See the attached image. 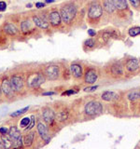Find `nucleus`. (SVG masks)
Wrapping results in <instances>:
<instances>
[{"mask_svg": "<svg viewBox=\"0 0 140 149\" xmlns=\"http://www.w3.org/2000/svg\"><path fill=\"white\" fill-rule=\"evenodd\" d=\"M31 7H32V5H31V4H27V5H26V8H30Z\"/></svg>", "mask_w": 140, "mask_h": 149, "instance_id": "obj_43", "label": "nucleus"}, {"mask_svg": "<svg viewBox=\"0 0 140 149\" xmlns=\"http://www.w3.org/2000/svg\"><path fill=\"white\" fill-rule=\"evenodd\" d=\"M44 74H45L46 78H48L49 80H56V79L59 77L60 68L57 64L51 63L45 68Z\"/></svg>", "mask_w": 140, "mask_h": 149, "instance_id": "obj_7", "label": "nucleus"}, {"mask_svg": "<svg viewBox=\"0 0 140 149\" xmlns=\"http://www.w3.org/2000/svg\"><path fill=\"white\" fill-rule=\"evenodd\" d=\"M84 111L88 116H97L102 113L103 105L97 101H91L86 104Z\"/></svg>", "mask_w": 140, "mask_h": 149, "instance_id": "obj_5", "label": "nucleus"}, {"mask_svg": "<svg viewBox=\"0 0 140 149\" xmlns=\"http://www.w3.org/2000/svg\"><path fill=\"white\" fill-rule=\"evenodd\" d=\"M3 96H4V93H3V91H2L1 85H0V102H3Z\"/></svg>", "mask_w": 140, "mask_h": 149, "instance_id": "obj_39", "label": "nucleus"}, {"mask_svg": "<svg viewBox=\"0 0 140 149\" xmlns=\"http://www.w3.org/2000/svg\"><path fill=\"white\" fill-rule=\"evenodd\" d=\"M29 110V106H26L24 107V108H22V109H20V110H18L16 112H13V113L10 114V116L11 118H17V116H20L22 114H24L26 111Z\"/></svg>", "mask_w": 140, "mask_h": 149, "instance_id": "obj_28", "label": "nucleus"}, {"mask_svg": "<svg viewBox=\"0 0 140 149\" xmlns=\"http://www.w3.org/2000/svg\"><path fill=\"white\" fill-rule=\"evenodd\" d=\"M9 80H10L12 88L15 91L16 95H21L24 91V87H25L24 74H22L19 72L13 73L9 76Z\"/></svg>", "mask_w": 140, "mask_h": 149, "instance_id": "obj_2", "label": "nucleus"}, {"mask_svg": "<svg viewBox=\"0 0 140 149\" xmlns=\"http://www.w3.org/2000/svg\"><path fill=\"white\" fill-rule=\"evenodd\" d=\"M32 21L34 22L35 25L41 28V29H48L49 26H50L48 21L44 20V19L41 18L39 15H36V14H35V15H33L32 16Z\"/></svg>", "mask_w": 140, "mask_h": 149, "instance_id": "obj_13", "label": "nucleus"}, {"mask_svg": "<svg viewBox=\"0 0 140 149\" xmlns=\"http://www.w3.org/2000/svg\"><path fill=\"white\" fill-rule=\"evenodd\" d=\"M114 2L116 9H119V10H124L128 8L127 0H114Z\"/></svg>", "mask_w": 140, "mask_h": 149, "instance_id": "obj_24", "label": "nucleus"}, {"mask_svg": "<svg viewBox=\"0 0 140 149\" xmlns=\"http://www.w3.org/2000/svg\"><path fill=\"white\" fill-rule=\"evenodd\" d=\"M131 2V4L133 5V7L134 8H138L140 5V0H129Z\"/></svg>", "mask_w": 140, "mask_h": 149, "instance_id": "obj_33", "label": "nucleus"}, {"mask_svg": "<svg viewBox=\"0 0 140 149\" xmlns=\"http://www.w3.org/2000/svg\"><path fill=\"white\" fill-rule=\"evenodd\" d=\"M88 35L90 36H95L96 35V32L93 30V29H90V30H88Z\"/></svg>", "mask_w": 140, "mask_h": 149, "instance_id": "obj_38", "label": "nucleus"}, {"mask_svg": "<svg viewBox=\"0 0 140 149\" xmlns=\"http://www.w3.org/2000/svg\"><path fill=\"white\" fill-rule=\"evenodd\" d=\"M46 80L44 72L40 71H30L25 74V83L27 88L31 90L38 88Z\"/></svg>", "mask_w": 140, "mask_h": 149, "instance_id": "obj_1", "label": "nucleus"}, {"mask_svg": "<svg viewBox=\"0 0 140 149\" xmlns=\"http://www.w3.org/2000/svg\"><path fill=\"white\" fill-rule=\"evenodd\" d=\"M103 13V8L100 4L98 3H92L88 11V17L90 19H98L100 18Z\"/></svg>", "mask_w": 140, "mask_h": 149, "instance_id": "obj_8", "label": "nucleus"}, {"mask_svg": "<svg viewBox=\"0 0 140 149\" xmlns=\"http://www.w3.org/2000/svg\"><path fill=\"white\" fill-rule=\"evenodd\" d=\"M33 23L34 22H32L30 19H24L23 21L21 22V31L23 34H28L31 31L35 30L34 27H33Z\"/></svg>", "mask_w": 140, "mask_h": 149, "instance_id": "obj_14", "label": "nucleus"}, {"mask_svg": "<svg viewBox=\"0 0 140 149\" xmlns=\"http://www.w3.org/2000/svg\"><path fill=\"white\" fill-rule=\"evenodd\" d=\"M76 93V91H73V90H69V91H64V93H63V95H72V94H75Z\"/></svg>", "mask_w": 140, "mask_h": 149, "instance_id": "obj_37", "label": "nucleus"}, {"mask_svg": "<svg viewBox=\"0 0 140 149\" xmlns=\"http://www.w3.org/2000/svg\"><path fill=\"white\" fill-rule=\"evenodd\" d=\"M34 138H35V132H29L23 138V144L25 146H31L33 142H34Z\"/></svg>", "mask_w": 140, "mask_h": 149, "instance_id": "obj_23", "label": "nucleus"}, {"mask_svg": "<svg viewBox=\"0 0 140 149\" xmlns=\"http://www.w3.org/2000/svg\"><path fill=\"white\" fill-rule=\"evenodd\" d=\"M8 130L9 129H7L6 127H1V128H0V134H7V133H8Z\"/></svg>", "mask_w": 140, "mask_h": 149, "instance_id": "obj_35", "label": "nucleus"}, {"mask_svg": "<svg viewBox=\"0 0 140 149\" xmlns=\"http://www.w3.org/2000/svg\"><path fill=\"white\" fill-rule=\"evenodd\" d=\"M44 7H45V3H43V2H36V8H43Z\"/></svg>", "mask_w": 140, "mask_h": 149, "instance_id": "obj_36", "label": "nucleus"}, {"mask_svg": "<svg viewBox=\"0 0 140 149\" xmlns=\"http://www.w3.org/2000/svg\"><path fill=\"white\" fill-rule=\"evenodd\" d=\"M30 121H31V118H22L21 120V122H20V127L21 128H25V127H27V126L29 125Z\"/></svg>", "mask_w": 140, "mask_h": 149, "instance_id": "obj_29", "label": "nucleus"}, {"mask_svg": "<svg viewBox=\"0 0 140 149\" xmlns=\"http://www.w3.org/2000/svg\"><path fill=\"white\" fill-rule=\"evenodd\" d=\"M70 71H71L72 76L75 78H80L82 77V67L78 63H73L70 66Z\"/></svg>", "mask_w": 140, "mask_h": 149, "instance_id": "obj_17", "label": "nucleus"}, {"mask_svg": "<svg viewBox=\"0 0 140 149\" xmlns=\"http://www.w3.org/2000/svg\"><path fill=\"white\" fill-rule=\"evenodd\" d=\"M34 125H35V116H31V121H30V123H29V125L27 126V128H25V130H31L33 127H34Z\"/></svg>", "mask_w": 140, "mask_h": 149, "instance_id": "obj_31", "label": "nucleus"}, {"mask_svg": "<svg viewBox=\"0 0 140 149\" xmlns=\"http://www.w3.org/2000/svg\"><path fill=\"white\" fill-rule=\"evenodd\" d=\"M4 148H5V146H4V143L2 142L1 138H0V149H4Z\"/></svg>", "mask_w": 140, "mask_h": 149, "instance_id": "obj_41", "label": "nucleus"}, {"mask_svg": "<svg viewBox=\"0 0 140 149\" xmlns=\"http://www.w3.org/2000/svg\"><path fill=\"white\" fill-rule=\"evenodd\" d=\"M95 45V41L92 38H89L85 41V46H87L88 48H93Z\"/></svg>", "mask_w": 140, "mask_h": 149, "instance_id": "obj_30", "label": "nucleus"}, {"mask_svg": "<svg viewBox=\"0 0 140 149\" xmlns=\"http://www.w3.org/2000/svg\"><path fill=\"white\" fill-rule=\"evenodd\" d=\"M7 9V3L5 1H0V11L3 12Z\"/></svg>", "mask_w": 140, "mask_h": 149, "instance_id": "obj_32", "label": "nucleus"}, {"mask_svg": "<svg viewBox=\"0 0 140 149\" xmlns=\"http://www.w3.org/2000/svg\"><path fill=\"white\" fill-rule=\"evenodd\" d=\"M125 66H126V69H127L128 71L134 72V71H136V70L139 68V62H138L137 59L131 58V59L127 60Z\"/></svg>", "mask_w": 140, "mask_h": 149, "instance_id": "obj_15", "label": "nucleus"}, {"mask_svg": "<svg viewBox=\"0 0 140 149\" xmlns=\"http://www.w3.org/2000/svg\"><path fill=\"white\" fill-rule=\"evenodd\" d=\"M97 88H98V86H92V87H89V88H86L84 91H88V92H92V91H94Z\"/></svg>", "mask_w": 140, "mask_h": 149, "instance_id": "obj_34", "label": "nucleus"}, {"mask_svg": "<svg viewBox=\"0 0 140 149\" xmlns=\"http://www.w3.org/2000/svg\"><path fill=\"white\" fill-rule=\"evenodd\" d=\"M111 73L115 77H120L123 74V67L120 62H116L111 65Z\"/></svg>", "mask_w": 140, "mask_h": 149, "instance_id": "obj_16", "label": "nucleus"}, {"mask_svg": "<svg viewBox=\"0 0 140 149\" xmlns=\"http://www.w3.org/2000/svg\"><path fill=\"white\" fill-rule=\"evenodd\" d=\"M102 99L106 102H114L119 99V94L113 91H105L102 93Z\"/></svg>", "mask_w": 140, "mask_h": 149, "instance_id": "obj_19", "label": "nucleus"}, {"mask_svg": "<svg viewBox=\"0 0 140 149\" xmlns=\"http://www.w3.org/2000/svg\"><path fill=\"white\" fill-rule=\"evenodd\" d=\"M36 127H37V132H38L39 136L42 138L43 141L48 143L50 140V137L49 130H48V128H47V126L43 122H38Z\"/></svg>", "mask_w": 140, "mask_h": 149, "instance_id": "obj_10", "label": "nucleus"}, {"mask_svg": "<svg viewBox=\"0 0 140 149\" xmlns=\"http://www.w3.org/2000/svg\"><path fill=\"white\" fill-rule=\"evenodd\" d=\"M103 7L104 9L107 13H112L115 11L116 6H115V2L114 0H104V3H103Z\"/></svg>", "mask_w": 140, "mask_h": 149, "instance_id": "obj_21", "label": "nucleus"}, {"mask_svg": "<svg viewBox=\"0 0 140 149\" xmlns=\"http://www.w3.org/2000/svg\"><path fill=\"white\" fill-rule=\"evenodd\" d=\"M55 1V0H45L46 3H53Z\"/></svg>", "mask_w": 140, "mask_h": 149, "instance_id": "obj_42", "label": "nucleus"}, {"mask_svg": "<svg viewBox=\"0 0 140 149\" xmlns=\"http://www.w3.org/2000/svg\"><path fill=\"white\" fill-rule=\"evenodd\" d=\"M111 37H113V38H118L119 32L117 33V31H115V30H111V31H105L102 34V38L105 42H106L108 39H110Z\"/></svg>", "mask_w": 140, "mask_h": 149, "instance_id": "obj_22", "label": "nucleus"}, {"mask_svg": "<svg viewBox=\"0 0 140 149\" xmlns=\"http://www.w3.org/2000/svg\"><path fill=\"white\" fill-rule=\"evenodd\" d=\"M42 116H43L44 122L46 124L51 125L55 119V113L52 109L50 108V107H44V108L42 109Z\"/></svg>", "mask_w": 140, "mask_h": 149, "instance_id": "obj_9", "label": "nucleus"}, {"mask_svg": "<svg viewBox=\"0 0 140 149\" xmlns=\"http://www.w3.org/2000/svg\"><path fill=\"white\" fill-rule=\"evenodd\" d=\"M55 116H56V118H57V120L61 121V122H64V121L68 119L69 112L67 110H62V111H60L57 115H55Z\"/></svg>", "mask_w": 140, "mask_h": 149, "instance_id": "obj_25", "label": "nucleus"}, {"mask_svg": "<svg viewBox=\"0 0 140 149\" xmlns=\"http://www.w3.org/2000/svg\"><path fill=\"white\" fill-rule=\"evenodd\" d=\"M55 94V92H53V91H49V92H44L43 94V96H51V95H54Z\"/></svg>", "mask_w": 140, "mask_h": 149, "instance_id": "obj_40", "label": "nucleus"}, {"mask_svg": "<svg viewBox=\"0 0 140 149\" xmlns=\"http://www.w3.org/2000/svg\"><path fill=\"white\" fill-rule=\"evenodd\" d=\"M49 21L50 22V24L54 26V27H57L61 24L62 22V18H61V14L59 11L57 10H53L51 11L49 14Z\"/></svg>", "mask_w": 140, "mask_h": 149, "instance_id": "obj_11", "label": "nucleus"}, {"mask_svg": "<svg viewBox=\"0 0 140 149\" xmlns=\"http://www.w3.org/2000/svg\"><path fill=\"white\" fill-rule=\"evenodd\" d=\"M60 14H61V18H62V22L68 24L76 17L77 8L73 4H66L63 8H61Z\"/></svg>", "mask_w": 140, "mask_h": 149, "instance_id": "obj_3", "label": "nucleus"}, {"mask_svg": "<svg viewBox=\"0 0 140 149\" xmlns=\"http://www.w3.org/2000/svg\"><path fill=\"white\" fill-rule=\"evenodd\" d=\"M8 134L10 135L11 139L13 140L14 147H22L23 139L22 137V133L16 126H11L8 130Z\"/></svg>", "mask_w": 140, "mask_h": 149, "instance_id": "obj_6", "label": "nucleus"}, {"mask_svg": "<svg viewBox=\"0 0 140 149\" xmlns=\"http://www.w3.org/2000/svg\"><path fill=\"white\" fill-rule=\"evenodd\" d=\"M3 31L5 34H7L8 36H15L18 34V28L13 24V23H6L3 27Z\"/></svg>", "mask_w": 140, "mask_h": 149, "instance_id": "obj_18", "label": "nucleus"}, {"mask_svg": "<svg viewBox=\"0 0 140 149\" xmlns=\"http://www.w3.org/2000/svg\"><path fill=\"white\" fill-rule=\"evenodd\" d=\"M140 98V91H131L128 94V99L130 101H135Z\"/></svg>", "mask_w": 140, "mask_h": 149, "instance_id": "obj_26", "label": "nucleus"}, {"mask_svg": "<svg viewBox=\"0 0 140 149\" xmlns=\"http://www.w3.org/2000/svg\"><path fill=\"white\" fill-rule=\"evenodd\" d=\"M129 36H132V37H134L138 35H140V27L138 26H135V27H132L129 29Z\"/></svg>", "mask_w": 140, "mask_h": 149, "instance_id": "obj_27", "label": "nucleus"}, {"mask_svg": "<svg viewBox=\"0 0 140 149\" xmlns=\"http://www.w3.org/2000/svg\"><path fill=\"white\" fill-rule=\"evenodd\" d=\"M0 85H1L2 91L4 93V96L6 97V99L12 101L14 100V97H16V93L13 91L10 80H9V77L8 76H3L0 80Z\"/></svg>", "mask_w": 140, "mask_h": 149, "instance_id": "obj_4", "label": "nucleus"}, {"mask_svg": "<svg viewBox=\"0 0 140 149\" xmlns=\"http://www.w3.org/2000/svg\"><path fill=\"white\" fill-rule=\"evenodd\" d=\"M0 138H1L2 142H3L4 146H5V148H6V149H9V148L14 147L13 140L11 139L10 135H9L8 133H7V134H1Z\"/></svg>", "mask_w": 140, "mask_h": 149, "instance_id": "obj_20", "label": "nucleus"}, {"mask_svg": "<svg viewBox=\"0 0 140 149\" xmlns=\"http://www.w3.org/2000/svg\"><path fill=\"white\" fill-rule=\"evenodd\" d=\"M98 74L94 68H89L85 73V82L88 84H93L97 80Z\"/></svg>", "mask_w": 140, "mask_h": 149, "instance_id": "obj_12", "label": "nucleus"}]
</instances>
